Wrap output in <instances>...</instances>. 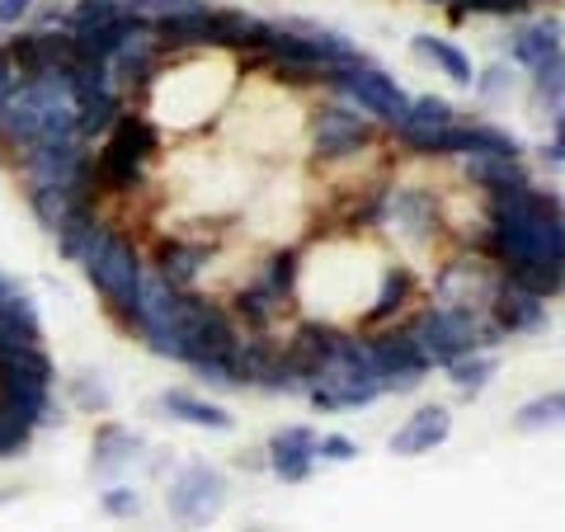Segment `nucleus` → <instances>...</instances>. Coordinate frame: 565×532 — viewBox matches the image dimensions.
Wrapping results in <instances>:
<instances>
[{
  "instance_id": "12",
  "label": "nucleus",
  "mask_w": 565,
  "mask_h": 532,
  "mask_svg": "<svg viewBox=\"0 0 565 532\" xmlns=\"http://www.w3.org/2000/svg\"><path fill=\"white\" fill-rule=\"evenodd\" d=\"M85 199H95L90 189H62V184H29V208H33V217H39L43 232L57 236L62 232V222L71 217V208L85 203Z\"/></svg>"
},
{
  "instance_id": "36",
  "label": "nucleus",
  "mask_w": 565,
  "mask_h": 532,
  "mask_svg": "<svg viewBox=\"0 0 565 532\" xmlns=\"http://www.w3.org/2000/svg\"><path fill=\"white\" fill-rule=\"evenodd\" d=\"M39 0H0V29H14Z\"/></svg>"
},
{
  "instance_id": "34",
  "label": "nucleus",
  "mask_w": 565,
  "mask_h": 532,
  "mask_svg": "<svg viewBox=\"0 0 565 532\" xmlns=\"http://www.w3.org/2000/svg\"><path fill=\"white\" fill-rule=\"evenodd\" d=\"M203 0H151V20H174V14H199Z\"/></svg>"
},
{
  "instance_id": "38",
  "label": "nucleus",
  "mask_w": 565,
  "mask_h": 532,
  "mask_svg": "<svg viewBox=\"0 0 565 532\" xmlns=\"http://www.w3.org/2000/svg\"><path fill=\"white\" fill-rule=\"evenodd\" d=\"M10 500H14V490H0V509H6Z\"/></svg>"
},
{
  "instance_id": "28",
  "label": "nucleus",
  "mask_w": 565,
  "mask_h": 532,
  "mask_svg": "<svg viewBox=\"0 0 565 532\" xmlns=\"http://www.w3.org/2000/svg\"><path fill=\"white\" fill-rule=\"evenodd\" d=\"M452 368V386L462 396H476L481 386L494 377V359H486V353H476V359H457V363H448Z\"/></svg>"
},
{
  "instance_id": "4",
  "label": "nucleus",
  "mask_w": 565,
  "mask_h": 532,
  "mask_svg": "<svg viewBox=\"0 0 565 532\" xmlns=\"http://www.w3.org/2000/svg\"><path fill=\"white\" fill-rule=\"evenodd\" d=\"M330 81L340 85L349 99H359V109L377 114L382 123H392V128H401V118L411 114V99L401 95V85L377 66H363V62L359 66H340V71H330Z\"/></svg>"
},
{
  "instance_id": "30",
  "label": "nucleus",
  "mask_w": 565,
  "mask_h": 532,
  "mask_svg": "<svg viewBox=\"0 0 565 532\" xmlns=\"http://www.w3.org/2000/svg\"><path fill=\"white\" fill-rule=\"evenodd\" d=\"M292 283H297V255H274L269 269H264V278H259V288L282 297V292H292Z\"/></svg>"
},
{
  "instance_id": "6",
  "label": "nucleus",
  "mask_w": 565,
  "mask_h": 532,
  "mask_svg": "<svg viewBox=\"0 0 565 532\" xmlns=\"http://www.w3.org/2000/svg\"><path fill=\"white\" fill-rule=\"evenodd\" d=\"M226 504V486H222V476L212 471V467H184L180 471V481L170 486V513L180 519L184 528H203L212 523L222 513Z\"/></svg>"
},
{
  "instance_id": "40",
  "label": "nucleus",
  "mask_w": 565,
  "mask_h": 532,
  "mask_svg": "<svg viewBox=\"0 0 565 532\" xmlns=\"http://www.w3.org/2000/svg\"><path fill=\"white\" fill-rule=\"evenodd\" d=\"M6 283H10V278H6V274H0V288H6Z\"/></svg>"
},
{
  "instance_id": "24",
  "label": "nucleus",
  "mask_w": 565,
  "mask_h": 532,
  "mask_svg": "<svg viewBox=\"0 0 565 532\" xmlns=\"http://www.w3.org/2000/svg\"><path fill=\"white\" fill-rule=\"evenodd\" d=\"M429 128H452V104L448 99H434V95L411 99V114L401 118L396 132H429Z\"/></svg>"
},
{
  "instance_id": "27",
  "label": "nucleus",
  "mask_w": 565,
  "mask_h": 532,
  "mask_svg": "<svg viewBox=\"0 0 565 532\" xmlns=\"http://www.w3.org/2000/svg\"><path fill=\"white\" fill-rule=\"evenodd\" d=\"M29 438H33V424H29L20 411H10V405L0 401V462L20 457V453L29 448Z\"/></svg>"
},
{
  "instance_id": "11",
  "label": "nucleus",
  "mask_w": 565,
  "mask_h": 532,
  "mask_svg": "<svg viewBox=\"0 0 565 532\" xmlns=\"http://www.w3.org/2000/svg\"><path fill=\"white\" fill-rule=\"evenodd\" d=\"M109 147L118 156H128L132 166H147L156 151H161V132H156V123L151 118H141V114H118V123L109 128Z\"/></svg>"
},
{
  "instance_id": "18",
  "label": "nucleus",
  "mask_w": 565,
  "mask_h": 532,
  "mask_svg": "<svg viewBox=\"0 0 565 532\" xmlns=\"http://www.w3.org/2000/svg\"><path fill=\"white\" fill-rule=\"evenodd\" d=\"M161 411H170L174 419H184V424H199V429H217V434L232 429V415H226L222 405L199 401V396H189V392H166L161 396Z\"/></svg>"
},
{
  "instance_id": "10",
  "label": "nucleus",
  "mask_w": 565,
  "mask_h": 532,
  "mask_svg": "<svg viewBox=\"0 0 565 532\" xmlns=\"http://www.w3.org/2000/svg\"><path fill=\"white\" fill-rule=\"evenodd\" d=\"M367 141V123L349 109H321L316 118V151L321 156H349Z\"/></svg>"
},
{
  "instance_id": "29",
  "label": "nucleus",
  "mask_w": 565,
  "mask_h": 532,
  "mask_svg": "<svg viewBox=\"0 0 565 532\" xmlns=\"http://www.w3.org/2000/svg\"><path fill=\"white\" fill-rule=\"evenodd\" d=\"M236 307H241V316H245V321H250L255 330H264V326H269V316H274V307H278V297H274L269 288H250V292H241Z\"/></svg>"
},
{
  "instance_id": "37",
  "label": "nucleus",
  "mask_w": 565,
  "mask_h": 532,
  "mask_svg": "<svg viewBox=\"0 0 565 532\" xmlns=\"http://www.w3.org/2000/svg\"><path fill=\"white\" fill-rule=\"evenodd\" d=\"M527 0H467V10H481V14H519Z\"/></svg>"
},
{
  "instance_id": "35",
  "label": "nucleus",
  "mask_w": 565,
  "mask_h": 532,
  "mask_svg": "<svg viewBox=\"0 0 565 532\" xmlns=\"http://www.w3.org/2000/svg\"><path fill=\"white\" fill-rule=\"evenodd\" d=\"M104 509H109L114 519H128V513H137V494L118 486V490H109V494H104Z\"/></svg>"
},
{
  "instance_id": "9",
  "label": "nucleus",
  "mask_w": 565,
  "mask_h": 532,
  "mask_svg": "<svg viewBox=\"0 0 565 532\" xmlns=\"http://www.w3.org/2000/svg\"><path fill=\"white\" fill-rule=\"evenodd\" d=\"M203 264H207V251H203V245L166 241L161 251H156V278H161L166 288H174V292H189L193 283H199Z\"/></svg>"
},
{
  "instance_id": "31",
  "label": "nucleus",
  "mask_w": 565,
  "mask_h": 532,
  "mask_svg": "<svg viewBox=\"0 0 565 532\" xmlns=\"http://www.w3.org/2000/svg\"><path fill=\"white\" fill-rule=\"evenodd\" d=\"M71 392H76V405H85V411H109V392H104L99 372H81Z\"/></svg>"
},
{
  "instance_id": "3",
  "label": "nucleus",
  "mask_w": 565,
  "mask_h": 532,
  "mask_svg": "<svg viewBox=\"0 0 565 532\" xmlns=\"http://www.w3.org/2000/svg\"><path fill=\"white\" fill-rule=\"evenodd\" d=\"M76 264L85 269V278L95 283V292L109 301V311L132 330L137 307H141V283H147L141 259H137V245L114 236V226H104V232L85 245V255Z\"/></svg>"
},
{
  "instance_id": "1",
  "label": "nucleus",
  "mask_w": 565,
  "mask_h": 532,
  "mask_svg": "<svg viewBox=\"0 0 565 532\" xmlns=\"http://www.w3.org/2000/svg\"><path fill=\"white\" fill-rule=\"evenodd\" d=\"M490 241L509 274L523 264H565V212L533 184L504 189L490 199Z\"/></svg>"
},
{
  "instance_id": "33",
  "label": "nucleus",
  "mask_w": 565,
  "mask_h": 532,
  "mask_svg": "<svg viewBox=\"0 0 565 532\" xmlns=\"http://www.w3.org/2000/svg\"><path fill=\"white\" fill-rule=\"evenodd\" d=\"M316 453H321L326 462H353V457H359V443L344 438V434H330V438L316 443Z\"/></svg>"
},
{
  "instance_id": "26",
  "label": "nucleus",
  "mask_w": 565,
  "mask_h": 532,
  "mask_svg": "<svg viewBox=\"0 0 565 532\" xmlns=\"http://www.w3.org/2000/svg\"><path fill=\"white\" fill-rule=\"evenodd\" d=\"M509 283H519V288L537 292V297H552L565 288V264H523V269L509 274Z\"/></svg>"
},
{
  "instance_id": "13",
  "label": "nucleus",
  "mask_w": 565,
  "mask_h": 532,
  "mask_svg": "<svg viewBox=\"0 0 565 532\" xmlns=\"http://www.w3.org/2000/svg\"><path fill=\"white\" fill-rule=\"evenodd\" d=\"M212 24H217V43L212 47H245V52H264V43H269L274 24L255 20V14L245 10H212Z\"/></svg>"
},
{
  "instance_id": "19",
  "label": "nucleus",
  "mask_w": 565,
  "mask_h": 532,
  "mask_svg": "<svg viewBox=\"0 0 565 532\" xmlns=\"http://www.w3.org/2000/svg\"><path fill=\"white\" fill-rule=\"evenodd\" d=\"M429 226H434L429 199H424V193H415V189H396V199H392V232L419 241L424 232H429Z\"/></svg>"
},
{
  "instance_id": "14",
  "label": "nucleus",
  "mask_w": 565,
  "mask_h": 532,
  "mask_svg": "<svg viewBox=\"0 0 565 532\" xmlns=\"http://www.w3.org/2000/svg\"><path fill=\"white\" fill-rule=\"evenodd\" d=\"M542 301H546V297L519 288V283H504V292L494 297V316H500V330H509V334H519V330H537V326L546 321Z\"/></svg>"
},
{
  "instance_id": "21",
  "label": "nucleus",
  "mask_w": 565,
  "mask_h": 532,
  "mask_svg": "<svg viewBox=\"0 0 565 532\" xmlns=\"http://www.w3.org/2000/svg\"><path fill=\"white\" fill-rule=\"evenodd\" d=\"M137 457V438L128 429H118V424H104L99 438H95V471H118V467H128Z\"/></svg>"
},
{
  "instance_id": "7",
  "label": "nucleus",
  "mask_w": 565,
  "mask_h": 532,
  "mask_svg": "<svg viewBox=\"0 0 565 532\" xmlns=\"http://www.w3.org/2000/svg\"><path fill=\"white\" fill-rule=\"evenodd\" d=\"M448 434H452V415L444 411V405H424V411H415V415L392 434V453H396V457L434 453Z\"/></svg>"
},
{
  "instance_id": "8",
  "label": "nucleus",
  "mask_w": 565,
  "mask_h": 532,
  "mask_svg": "<svg viewBox=\"0 0 565 532\" xmlns=\"http://www.w3.org/2000/svg\"><path fill=\"white\" fill-rule=\"evenodd\" d=\"M316 462V434L292 424V429H278L269 438V467L282 476V481H307V471Z\"/></svg>"
},
{
  "instance_id": "2",
  "label": "nucleus",
  "mask_w": 565,
  "mask_h": 532,
  "mask_svg": "<svg viewBox=\"0 0 565 532\" xmlns=\"http://www.w3.org/2000/svg\"><path fill=\"white\" fill-rule=\"evenodd\" d=\"M81 104L71 95V85L52 71L39 81H20L14 95L6 99V123H0V141L10 147H43V141H76Z\"/></svg>"
},
{
  "instance_id": "17",
  "label": "nucleus",
  "mask_w": 565,
  "mask_h": 532,
  "mask_svg": "<svg viewBox=\"0 0 565 532\" xmlns=\"http://www.w3.org/2000/svg\"><path fill=\"white\" fill-rule=\"evenodd\" d=\"M467 174L476 184H486L490 193H504V189H527V170L519 166V156H471Z\"/></svg>"
},
{
  "instance_id": "23",
  "label": "nucleus",
  "mask_w": 565,
  "mask_h": 532,
  "mask_svg": "<svg viewBox=\"0 0 565 532\" xmlns=\"http://www.w3.org/2000/svg\"><path fill=\"white\" fill-rule=\"evenodd\" d=\"M415 52L424 62H434V66H444V76L448 81H457V85H471V62L457 52L452 43H444V39H429V33H419L415 39Z\"/></svg>"
},
{
  "instance_id": "39",
  "label": "nucleus",
  "mask_w": 565,
  "mask_h": 532,
  "mask_svg": "<svg viewBox=\"0 0 565 532\" xmlns=\"http://www.w3.org/2000/svg\"><path fill=\"white\" fill-rule=\"evenodd\" d=\"M0 123H6V99H0Z\"/></svg>"
},
{
  "instance_id": "32",
  "label": "nucleus",
  "mask_w": 565,
  "mask_h": 532,
  "mask_svg": "<svg viewBox=\"0 0 565 532\" xmlns=\"http://www.w3.org/2000/svg\"><path fill=\"white\" fill-rule=\"evenodd\" d=\"M405 288H411V278H405L401 269H392V274H386V283H382V297H377V307H373V316H377V321H382V316H392V311L401 307Z\"/></svg>"
},
{
  "instance_id": "25",
  "label": "nucleus",
  "mask_w": 565,
  "mask_h": 532,
  "mask_svg": "<svg viewBox=\"0 0 565 532\" xmlns=\"http://www.w3.org/2000/svg\"><path fill=\"white\" fill-rule=\"evenodd\" d=\"M114 20H122L118 0H71V10H66V29L71 33H76V29H104Z\"/></svg>"
},
{
  "instance_id": "5",
  "label": "nucleus",
  "mask_w": 565,
  "mask_h": 532,
  "mask_svg": "<svg viewBox=\"0 0 565 532\" xmlns=\"http://www.w3.org/2000/svg\"><path fill=\"white\" fill-rule=\"evenodd\" d=\"M411 340H415L424 363H457V359H467V353L476 349V321L467 311L444 307V311L419 316V326L411 330Z\"/></svg>"
},
{
  "instance_id": "22",
  "label": "nucleus",
  "mask_w": 565,
  "mask_h": 532,
  "mask_svg": "<svg viewBox=\"0 0 565 532\" xmlns=\"http://www.w3.org/2000/svg\"><path fill=\"white\" fill-rule=\"evenodd\" d=\"M561 424H565V392H552V396H537V401H527L523 411L514 415V429H519V434L561 429Z\"/></svg>"
},
{
  "instance_id": "41",
  "label": "nucleus",
  "mask_w": 565,
  "mask_h": 532,
  "mask_svg": "<svg viewBox=\"0 0 565 532\" xmlns=\"http://www.w3.org/2000/svg\"><path fill=\"white\" fill-rule=\"evenodd\" d=\"M434 6H448V0H434Z\"/></svg>"
},
{
  "instance_id": "20",
  "label": "nucleus",
  "mask_w": 565,
  "mask_h": 532,
  "mask_svg": "<svg viewBox=\"0 0 565 532\" xmlns=\"http://www.w3.org/2000/svg\"><path fill=\"white\" fill-rule=\"evenodd\" d=\"M122 104L114 91H99L90 99H81V123H76V141H95V137H109V128L118 123Z\"/></svg>"
},
{
  "instance_id": "15",
  "label": "nucleus",
  "mask_w": 565,
  "mask_h": 532,
  "mask_svg": "<svg viewBox=\"0 0 565 532\" xmlns=\"http://www.w3.org/2000/svg\"><path fill=\"white\" fill-rule=\"evenodd\" d=\"M156 43H161V47H207V43H217L212 10L174 14V20H156Z\"/></svg>"
},
{
  "instance_id": "16",
  "label": "nucleus",
  "mask_w": 565,
  "mask_h": 532,
  "mask_svg": "<svg viewBox=\"0 0 565 532\" xmlns=\"http://www.w3.org/2000/svg\"><path fill=\"white\" fill-rule=\"evenodd\" d=\"M552 57H561V24L556 20H537V24H527L519 29V39H514V62L523 66H546Z\"/></svg>"
}]
</instances>
